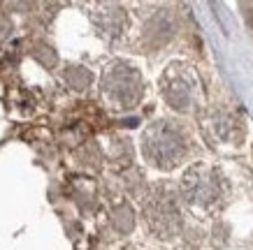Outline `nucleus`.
Segmentation results:
<instances>
[{
    "mask_svg": "<svg viewBox=\"0 0 253 250\" xmlns=\"http://www.w3.org/2000/svg\"><path fill=\"white\" fill-rule=\"evenodd\" d=\"M186 185H193V190L188 192L191 195V202H198V204H211L218 195V183H216V176L207 169V176H202V169H193L191 174L186 176Z\"/></svg>",
    "mask_w": 253,
    "mask_h": 250,
    "instance_id": "obj_1",
    "label": "nucleus"
}]
</instances>
